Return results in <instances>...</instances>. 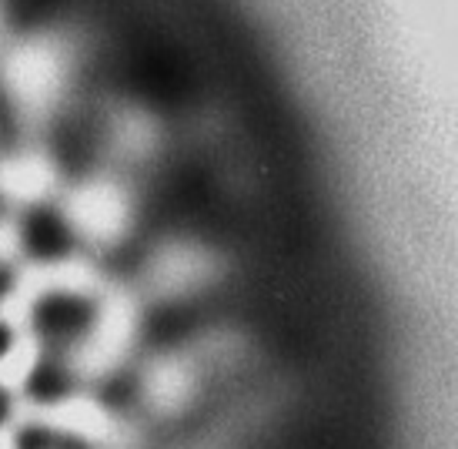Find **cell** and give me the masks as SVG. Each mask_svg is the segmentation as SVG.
Listing matches in <instances>:
<instances>
[{
  "label": "cell",
  "mask_w": 458,
  "mask_h": 449,
  "mask_svg": "<svg viewBox=\"0 0 458 449\" xmlns=\"http://www.w3.org/2000/svg\"><path fill=\"white\" fill-rule=\"evenodd\" d=\"M38 449H71V446H64V443H57V439H44Z\"/></svg>",
  "instance_id": "1"
}]
</instances>
